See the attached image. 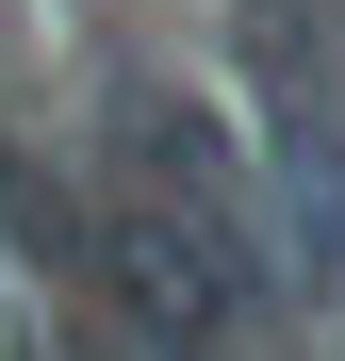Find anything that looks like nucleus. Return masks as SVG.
<instances>
[{"mask_svg": "<svg viewBox=\"0 0 345 361\" xmlns=\"http://www.w3.org/2000/svg\"><path fill=\"white\" fill-rule=\"evenodd\" d=\"M0 361H83V329H66V312H33V295H17V312H0Z\"/></svg>", "mask_w": 345, "mask_h": 361, "instance_id": "nucleus-2", "label": "nucleus"}, {"mask_svg": "<svg viewBox=\"0 0 345 361\" xmlns=\"http://www.w3.org/2000/svg\"><path fill=\"white\" fill-rule=\"evenodd\" d=\"M247 82H263V115H247V214H263V263H279V295H329L345 312V115H329V66H313V17L296 0H247Z\"/></svg>", "mask_w": 345, "mask_h": 361, "instance_id": "nucleus-1", "label": "nucleus"}]
</instances>
